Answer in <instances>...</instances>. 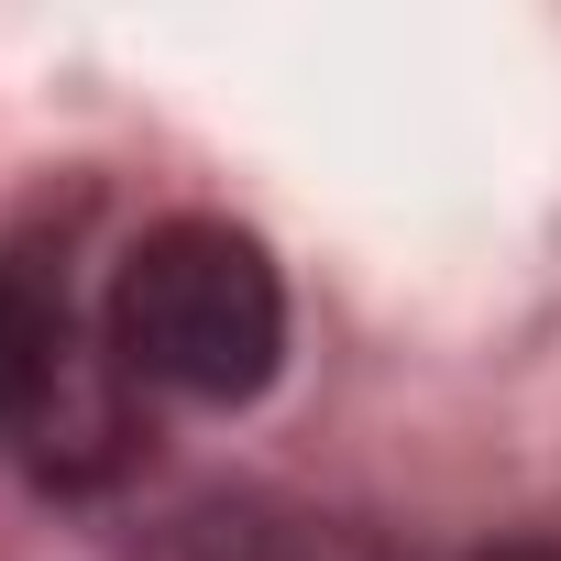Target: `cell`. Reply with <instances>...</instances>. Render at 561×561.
Listing matches in <instances>:
<instances>
[{
  "mask_svg": "<svg viewBox=\"0 0 561 561\" xmlns=\"http://www.w3.org/2000/svg\"><path fill=\"white\" fill-rule=\"evenodd\" d=\"M111 353H122V375L198 397V408L264 397L275 353H287V287H275L264 242L231 231V220L144 231L122 287H111Z\"/></svg>",
  "mask_w": 561,
  "mask_h": 561,
  "instance_id": "cell-1",
  "label": "cell"
},
{
  "mask_svg": "<svg viewBox=\"0 0 561 561\" xmlns=\"http://www.w3.org/2000/svg\"><path fill=\"white\" fill-rule=\"evenodd\" d=\"M56 375H67V309L34 275H0V440L45 419Z\"/></svg>",
  "mask_w": 561,
  "mask_h": 561,
  "instance_id": "cell-2",
  "label": "cell"
},
{
  "mask_svg": "<svg viewBox=\"0 0 561 561\" xmlns=\"http://www.w3.org/2000/svg\"><path fill=\"white\" fill-rule=\"evenodd\" d=\"M484 561H561V550H550V539H528V550H484Z\"/></svg>",
  "mask_w": 561,
  "mask_h": 561,
  "instance_id": "cell-3",
  "label": "cell"
}]
</instances>
